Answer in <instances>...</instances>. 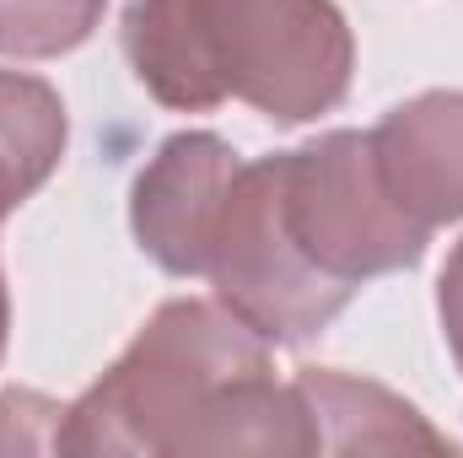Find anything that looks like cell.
Listing matches in <instances>:
<instances>
[{
  "label": "cell",
  "mask_w": 463,
  "mask_h": 458,
  "mask_svg": "<svg viewBox=\"0 0 463 458\" xmlns=\"http://www.w3.org/2000/svg\"><path fill=\"white\" fill-rule=\"evenodd\" d=\"M415 227L377 184L361 129H329L313 146L242 162L205 248V281L264 345L324 335L350 297L426 259Z\"/></svg>",
  "instance_id": "1"
},
{
  "label": "cell",
  "mask_w": 463,
  "mask_h": 458,
  "mask_svg": "<svg viewBox=\"0 0 463 458\" xmlns=\"http://www.w3.org/2000/svg\"><path fill=\"white\" fill-rule=\"evenodd\" d=\"M60 453H318L297 383L222 302L173 297L65 410Z\"/></svg>",
  "instance_id": "2"
},
{
  "label": "cell",
  "mask_w": 463,
  "mask_h": 458,
  "mask_svg": "<svg viewBox=\"0 0 463 458\" xmlns=\"http://www.w3.org/2000/svg\"><path fill=\"white\" fill-rule=\"evenodd\" d=\"M124 60L167 109L237 98L275 124H307L345 103L355 43L335 0H129Z\"/></svg>",
  "instance_id": "3"
},
{
  "label": "cell",
  "mask_w": 463,
  "mask_h": 458,
  "mask_svg": "<svg viewBox=\"0 0 463 458\" xmlns=\"http://www.w3.org/2000/svg\"><path fill=\"white\" fill-rule=\"evenodd\" d=\"M242 157L211 129H184L162 140L151 167L135 178L129 222L140 248L167 270V275H200L211 232L222 222L227 189L237 178Z\"/></svg>",
  "instance_id": "4"
},
{
  "label": "cell",
  "mask_w": 463,
  "mask_h": 458,
  "mask_svg": "<svg viewBox=\"0 0 463 458\" xmlns=\"http://www.w3.org/2000/svg\"><path fill=\"white\" fill-rule=\"evenodd\" d=\"M377 184L388 200L437 232L463 222V92H420L366 129Z\"/></svg>",
  "instance_id": "5"
},
{
  "label": "cell",
  "mask_w": 463,
  "mask_h": 458,
  "mask_svg": "<svg viewBox=\"0 0 463 458\" xmlns=\"http://www.w3.org/2000/svg\"><path fill=\"white\" fill-rule=\"evenodd\" d=\"M291 383L313 415L318 453H410V448L453 453V443L431 432L415 405H404L399 394L366 377H350L335 367H302Z\"/></svg>",
  "instance_id": "6"
},
{
  "label": "cell",
  "mask_w": 463,
  "mask_h": 458,
  "mask_svg": "<svg viewBox=\"0 0 463 458\" xmlns=\"http://www.w3.org/2000/svg\"><path fill=\"white\" fill-rule=\"evenodd\" d=\"M65 157V103L49 81L0 71V222L49 184Z\"/></svg>",
  "instance_id": "7"
},
{
  "label": "cell",
  "mask_w": 463,
  "mask_h": 458,
  "mask_svg": "<svg viewBox=\"0 0 463 458\" xmlns=\"http://www.w3.org/2000/svg\"><path fill=\"white\" fill-rule=\"evenodd\" d=\"M109 0H0V54L54 60L92 38Z\"/></svg>",
  "instance_id": "8"
},
{
  "label": "cell",
  "mask_w": 463,
  "mask_h": 458,
  "mask_svg": "<svg viewBox=\"0 0 463 458\" xmlns=\"http://www.w3.org/2000/svg\"><path fill=\"white\" fill-rule=\"evenodd\" d=\"M442 329H448V345L463 367V243L453 248V259L442 270Z\"/></svg>",
  "instance_id": "9"
},
{
  "label": "cell",
  "mask_w": 463,
  "mask_h": 458,
  "mask_svg": "<svg viewBox=\"0 0 463 458\" xmlns=\"http://www.w3.org/2000/svg\"><path fill=\"white\" fill-rule=\"evenodd\" d=\"M5 329H11V302H5V275H0V350H5Z\"/></svg>",
  "instance_id": "10"
}]
</instances>
